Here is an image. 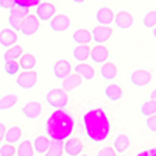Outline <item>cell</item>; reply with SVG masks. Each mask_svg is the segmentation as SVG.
<instances>
[{
  "label": "cell",
  "instance_id": "1",
  "mask_svg": "<svg viewBox=\"0 0 156 156\" xmlns=\"http://www.w3.org/2000/svg\"><path fill=\"white\" fill-rule=\"evenodd\" d=\"M83 128L87 139L94 144L105 142L111 134V120L103 108H92L83 115Z\"/></svg>",
  "mask_w": 156,
  "mask_h": 156
},
{
  "label": "cell",
  "instance_id": "2",
  "mask_svg": "<svg viewBox=\"0 0 156 156\" xmlns=\"http://www.w3.org/2000/svg\"><path fill=\"white\" fill-rule=\"evenodd\" d=\"M73 126H75V119L69 111L55 109L51 114H48L44 129H45V136L50 140H61L62 142L72 136Z\"/></svg>",
  "mask_w": 156,
  "mask_h": 156
},
{
  "label": "cell",
  "instance_id": "3",
  "mask_svg": "<svg viewBox=\"0 0 156 156\" xmlns=\"http://www.w3.org/2000/svg\"><path fill=\"white\" fill-rule=\"evenodd\" d=\"M45 101L50 108L53 109H64L69 103V95L66 90H62L61 87H53L45 94Z\"/></svg>",
  "mask_w": 156,
  "mask_h": 156
},
{
  "label": "cell",
  "instance_id": "4",
  "mask_svg": "<svg viewBox=\"0 0 156 156\" xmlns=\"http://www.w3.org/2000/svg\"><path fill=\"white\" fill-rule=\"evenodd\" d=\"M30 14V9H25V8H19V6H12L9 9V17H8V22H9V27L14 30V31H19L20 27H22V22L23 19Z\"/></svg>",
  "mask_w": 156,
  "mask_h": 156
},
{
  "label": "cell",
  "instance_id": "5",
  "mask_svg": "<svg viewBox=\"0 0 156 156\" xmlns=\"http://www.w3.org/2000/svg\"><path fill=\"white\" fill-rule=\"evenodd\" d=\"M37 72L36 70H25L22 73L17 75L16 78V84L20 87V89H25V90H28V89H33L36 84H37Z\"/></svg>",
  "mask_w": 156,
  "mask_h": 156
},
{
  "label": "cell",
  "instance_id": "6",
  "mask_svg": "<svg viewBox=\"0 0 156 156\" xmlns=\"http://www.w3.org/2000/svg\"><path fill=\"white\" fill-rule=\"evenodd\" d=\"M83 148H84V144L80 137H67L62 144V150L67 156H78L83 153Z\"/></svg>",
  "mask_w": 156,
  "mask_h": 156
},
{
  "label": "cell",
  "instance_id": "7",
  "mask_svg": "<svg viewBox=\"0 0 156 156\" xmlns=\"http://www.w3.org/2000/svg\"><path fill=\"white\" fill-rule=\"evenodd\" d=\"M55 14H56V6L51 2H41L36 6V12H34V16L39 19V22H41V20L47 22Z\"/></svg>",
  "mask_w": 156,
  "mask_h": 156
},
{
  "label": "cell",
  "instance_id": "8",
  "mask_svg": "<svg viewBox=\"0 0 156 156\" xmlns=\"http://www.w3.org/2000/svg\"><path fill=\"white\" fill-rule=\"evenodd\" d=\"M112 36V28L109 25H97V27L90 31V37H92V41H95L98 45L108 42Z\"/></svg>",
  "mask_w": 156,
  "mask_h": 156
},
{
  "label": "cell",
  "instance_id": "9",
  "mask_svg": "<svg viewBox=\"0 0 156 156\" xmlns=\"http://www.w3.org/2000/svg\"><path fill=\"white\" fill-rule=\"evenodd\" d=\"M39 27H41V22H39V19L34 16V14H28L27 17L23 19L22 22V27L19 31H22L23 36H33L39 31Z\"/></svg>",
  "mask_w": 156,
  "mask_h": 156
},
{
  "label": "cell",
  "instance_id": "10",
  "mask_svg": "<svg viewBox=\"0 0 156 156\" xmlns=\"http://www.w3.org/2000/svg\"><path fill=\"white\" fill-rule=\"evenodd\" d=\"M129 81H131L133 86L136 87H144L147 84H150L151 81V73L145 69H137L134 72H131V75H129Z\"/></svg>",
  "mask_w": 156,
  "mask_h": 156
},
{
  "label": "cell",
  "instance_id": "11",
  "mask_svg": "<svg viewBox=\"0 0 156 156\" xmlns=\"http://www.w3.org/2000/svg\"><path fill=\"white\" fill-rule=\"evenodd\" d=\"M22 114L25 115V119H30V120H36L39 119V115L42 114V105L39 101H27L25 105L22 106Z\"/></svg>",
  "mask_w": 156,
  "mask_h": 156
},
{
  "label": "cell",
  "instance_id": "12",
  "mask_svg": "<svg viewBox=\"0 0 156 156\" xmlns=\"http://www.w3.org/2000/svg\"><path fill=\"white\" fill-rule=\"evenodd\" d=\"M70 27V17L67 14H55L50 20V28L56 31V33H62L69 30Z\"/></svg>",
  "mask_w": 156,
  "mask_h": 156
},
{
  "label": "cell",
  "instance_id": "13",
  "mask_svg": "<svg viewBox=\"0 0 156 156\" xmlns=\"http://www.w3.org/2000/svg\"><path fill=\"white\" fill-rule=\"evenodd\" d=\"M72 64L69 59H59L55 62V66H53V75L56 80H64L67 75L72 73Z\"/></svg>",
  "mask_w": 156,
  "mask_h": 156
},
{
  "label": "cell",
  "instance_id": "14",
  "mask_svg": "<svg viewBox=\"0 0 156 156\" xmlns=\"http://www.w3.org/2000/svg\"><path fill=\"white\" fill-rule=\"evenodd\" d=\"M114 23H115L117 28L128 30V28L133 27L134 19L131 16V12H128V11H119L117 14H114Z\"/></svg>",
  "mask_w": 156,
  "mask_h": 156
},
{
  "label": "cell",
  "instance_id": "15",
  "mask_svg": "<svg viewBox=\"0 0 156 156\" xmlns=\"http://www.w3.org/2000/svg\"><path fill=\"white\" fill-rule=\"evenodd\" d=\"M89 58L92 59L95 64H103V62H106L108 58H109V50L105 45H95L94 48H90Z\"/></svg>",
  "mask_w": 156,
  "mask_h": 156
},
{
  "label": "cell",
  "instance_id": "16",
  "mask_svg": "<svg viewBox=\"0 0 156 156\" xmlns=\"http://www.w3.org/2000/svg\"><path fill=\"white\" fill-rule=\"evenodd\" d=\"M73 73H76L83 81H90V80H94V76H95V69L87 62H80L78 66H75Z\"/></svg>",
  "mask_w": 156,
  "mask_h": 156
},
{
  "label": "cell",
  "instance_id": "17",
  "mask_svg": "<svg viewBox=\"0 0 156 156\" xmlns=\"http://www.w3.org/2000/svg\"><path fill=\"white\" fill-rule=\"evenodd\" d=\"M17 42V33L12 30V28H3V30H0V45L2 47H12V45H16Z\"/></svg>",
  "mask_w": 156,
  "mask_h": 156
},
{
  "label": "cell",
  "instance_id": "18",
  "mask_svg": "<svg viewBox=\"0 0 156 156\" xmlns=\"http://www.w3.org/2000/svg\"><path fill=\"white\" fill-rule=\"evenodd\" d=\"M95 20L98 22V25H109L114 20V11L108 6H103L100 9H97L95 12Z\"/></svg>",
  "mask_w": 156,
  "mask_h": 156
},
{
  "label": "cell",
  "instance_id": "19",
  "mask_svg": "<svg viewBox=\"0 0 156 156\" xmlns=\"http://www.w3.org/2000/svg\"><path fill=\"white\" fill-rule=\"evenodd\" d=\"M103 94H105V97L109 100V101H119L122 97H123V89L115 84V83H111L105 87V90H103Z\"/></svg>",
  "mask_w": 156,
  "mask_h": 156
},
{
  "label": "cell",
  "instance_id": "20",
  "mask_svg": "<svg viewBox=\"0 0 156 156\" xmlns=\"http://www.w3.org/2000/svg\"><path fill=\"white\" fill-rule=\"evenodd\" d=\"M61 83H62V87H61L62 90H66V92H72V90H75L78 86L83 83V80L76 73H70V75H67L66 78H64V80H61Z\"/></svg>",
  "mask_w": 156,
  "mask_h": 156
},
{
  "label": "cell",
  "instance_id": "21",
  "mask_svg": "<svg viewBox=\"0 0 156 156\" xmlns=\"http://www.w3.org/2000/svg\"><path fill=\"white\" fill-rule=\"evenodd\" d=\"M72 39L73 42L78 44V45H89L92 37H90V31L86 30V28H80V30H75L72 33Z\"/></svg>",
  "mask_w": 156,
  "mask_h": 156
},
{
  "label": "cell",
  "instance_id": "22",
  "mask_svg": "<svg viewBox=\"0 0 156 156\" xmlns=\"http://www.w3.org/2000/svg\"><path fill=\"white\" fill-rule=\"evenodd\" d=\"M100 76L106 81H112L117 76V66L114 62H103V66L100 67Z\"/></svg>",
  "mask_w": 156,
  "mask_h": 156
},
{
  "label": "cell",
  "instance_id": "23",
  "mask_svg": "<svg viewBox=\"0 0 156 156\" xmlns=\"http://www.w3.org/2000/svg\"><path fill=\"white\" fill-rule=\"evenodd\" d=\"M129 137L126 136V134H119V136H115V139H114V142H112V148H114V151L115 153H125L128 148H129Z\"/></svg>",
  "mask_w": 156,
  "mask_h": 156
},
{
  "label": "cell",
  "instance_id": "24",
  "mask_svg": "<svg viewBox=\"0 0 156 156\" xmlns=\"http://www.w3.org/2000/svg\"><path fill=\"white\" fill-rule=\"evenodd\" d=\"M33 145V151H36L37 154H44L50 145V139L47 136H36L34 140L31 142Z\"/></svg>",
  "mask_w": 156,
  "mask_h": 156
},
{
  "label": "cell",
  "instance_id": "25",
  "mask_svg": "<svg viewBox=\"0 0 156 156\" xmlns=\"http://www.w3.org/2000/svg\"><path fill=\"white\" fill-rule=\"evenodd\" d=\"M37 64V58L33 53H23L19 58V67L25 70H33Z\"/></svg>",
  "mask_w": 156,
  "mask_h": 156
},
{
  "label": "cell",
  "instance_id": "26",
  "mask_svg": "<svg viewBox=\"0 0 156 156\" xmlns=\"http://www.w3.org/2000/svg\"><path fill=\"white\" fill-rule=\"evenodd\" d=\"M22 137V129L19 126H11L8 128L6 131H5V137L3 140H6V144H11V145H14L16 142H19Z\"/></svg>",
  "mask_w": 156,
  "mask_h": 156
},
{
  "label": "cell",
  "instance_id": "27",
  "mask_svg": "<svg viewBox=\"0 0 156 156\" xmlns=\"http://www.w3.org/2000/svg\"><path fill=\"white\" fill-rule=\"evenodd\" d=\"M19 101V97L16 94H6L0 98V111H6L16 106V103Z\"/></svg>",
  "mask_w": 156,
  "mask_h": 156
},
{
  "label": "cell",
  "instance_id": "28",
  "mask_svg": "<svg viewBox=\"0 0 156 156\" xmlns=\"http://www.w3.org/2000/svg\"><path fill=\"white\" fill-rule=\"evenodd\" d=\"M22 55H23V48L20 45H12V47H9L3 53V59H5V62H8V61H17Z\"/></svg>",
  "mask_w": 156,
  "mask_h": 156
},
{
  "label": "cell",
  "instance_id": "29",
  "mask_svg": "<svg viewBox=\"0 0 156 156\" xmlns=\"http://www.w3.org/2000/svg\"><path fill=\"white\" fill-rule=\"evenodd\" d=\"M89 53H90V47H89V45H78V47H75L73 51H72L73 58H75L76 61H80V62L87 61Z\"/></svg>",
  "mask_w": 156,
  "mask_h": 156
},
{
  "label": "cell",
  "instance_id": "30",
  "mask_svg": "<svg viewBox=\"0 0 156 156\" xmlns=\"http://www.w3.org/2000/svg\"><path fill=\"white\" fill-rule=\"evenodd\" d=\"M16 154L17 156H33L34 151H33V145H31V140H22L19 147L16 148Z\"/></svg>",
  "mask_w": 156,
  "mask_h": 156
},
{
  "label": "cell",
  "instance_id": "31",
  "mask_svg": "<svg viewBox=\"0 0 156 156\" xmlns=\"http://www.w3.org/2000/svg\"><path fill=\"white\" fill-rule=\"evenodd\" d=\"M44 156H62V142L61 140H50V145Z\"/></svg>",
  "mask_w": 156,
  "mask_h": 156
},
{
  "label": "cell",
  "instance_id": "32",
  "mask_svg": "<svg viewBox=\"0 0 156 156\" xmlns=\"http://www.w3.org/2000/svg\"><path fill=\"white\" fill-rule=\"evenodd\" d=\"M140 112H142V115H145V117L153 115L156 112V103H154V100H147L144 105L140 106Z\"/></svg>",
  "mask_w": 156,
  "mask_h": 156
},
{
  "label": "cell",
  "instance_id": "33",
  "mask_svg": "<svg viewBox=\"0 0 156 156\" xmlns=\"http://www.w3.org/2000/svg\"><path fill=\"white\" fill-rule=\"evenodd\" d=\"M154 25H156V11L151 9L144 16V27L145 28H154Z\"/></svg>",
  "mask_w": 156,
  "mask_h": 156
},
{
  "label": "cell",
  "instance_id": "34",
  "mask_svg": "<svg viewBox=\"0 0 156 156\" xmlns=\"http://www.w3.org/2000/svg\"><path fill=\"white\" fill-rule=\"evenodd\" d=\"M39 3H41V0H14V6L25 8V9H30L31 6H37Z\"/></svg>",
  "mask_w": 156,
  "mask_h": 156
},
{
  "label": "cell",
  "instance_id": "35",
  "mask_svg": "<svg viewBox=\"0 0 156 156\" xmlns=\"http://www.w3.org/2000/svg\"><path fill=\"white\" fill-rule=\"evenodd\" d=\"M19 62L17 61H8L5 62V72L6 75H17L19 73Z\"/></svg>",
  "mask_w": 156,
  "mask_h": 156
},
{
  "label": "cell",
  "instance_id": "36",
  "mask_svg": "<svg viewBox=\"0 0 156 156\" xmlns=\"http://www.w3.org/2000/svg\"><path fill=\"white\" fill-rule=\"evenodd\" d=\"M0 156H16V148L11 144H3L0 147Z\"/></svg>",
  "mask_w": 156,
  "mask_h": 156
},
{
  "label": "cell",
  "instance_id": "37",
  "mask_svg": "<svg viewBox=\"0 0 156 156\" xmlns=\"http://www.w3.org/2000/svg\"><path fill=\"white\" fill-rule=\"evenodd\" d=\"M145 123H147V128L150 129L151 133H154V131H156V115H154V114H153V115H148V117H147Z\"/></svg>",
  "mask_w": 156,
  "mask_h": 156
},
{
  "label": "cell",
  "instance_id": "38",
  "mask_svg": "<svg viewBox=\"0 0 156 156\" xmlns=\"http://www.w3.org/2000/svg\"><path fill=\"white\" fill-rule=\"evenodd\" d=\"M95 156H117V153L114 151V148H112V147H105V148L98 150Z\"/></svg>",
  "mask_w": 156,
  "mask_h": 156
},
{
  "label": "cell",
  "instance_id": "39",
  "mask_svg": "<svg viewBox=\"0 0 156 156\" xmlns=\"http://www.w3.org/2000/svg\"><path fill=\"white\" fill-rule=\"evenodd\" d=\"M136 156H156V148L151 147V148H147V150H142Z\"/></svg>",
  "mask_w": 156,
  "mask_h": 156
},
{
  "label": "cell",
  "instance_id": "40",
  "mask_svg": "<svg viewBox=\"0 0 156 156\" xmlns=\"http://www.w3.org/2000/svg\"><path fill=\"white\" fill-rule=\"evenodd\" d=\"M12 6H14V0H0V8L11 9Z\"/></svg>",
  "mask_w": 156,
  "mask_h": 156
},
{
  "label": "cell",
  "instance_id": "41",
  "mask_svg": "<svg viewBox=\"0 0 156 156\" xmlns=\"http://www.w3.org/2000/svg\"><path fill=\"white\" fill-rule=\"evenodd\" d=\"M5 131H6V126H5V123L0 122V142H2V140H3V137H5Z\"/></svg>",
  "mask_w": 156,
  "mask_h": 156
},
{
  "label": "cell",
  "instance_id": "42",
  "mask_svg": "<svg viewBox=\"0 0 156 156\" xmlns=\"http://www.w3.org/2000/svg\"><path fill=\"white\" fill-rule=\"evenodd\" d=\"M72 2L75 3V5H81V3H84L86 0H72Z\"/></svg>",
  "mask_w": 156,
  "mask_h": 156
},
{
  "label": "cell",
  "instance_id": "43",
  "mask_svg": "<svg viewBox=\"0 0 156 156\" xmlns=\"http://www.w3.org/2000/svg\"><path fill=\"white\" fill-rule=\"evenodd\" d=\"M154 95H156V90L153 89V90H151V94H150V100H154Z\"/></svg>",
  "mask_w": 156,
  "mask_h": 156
},
{
  "label": "cell",
  "instance_id": "44",
  "mask_svg": "<svg viewBox=\"0 0 156 156\" xmlns=\"http://www.w3.org/2000/svg\"><path fill=\"white\" fill-rule=\"evenodd\" d=\"M78 156H89V154H78Z\"/></svg>",
  "mask_w": 156,
  "mask_h": 156
},
{
  "label": "cell",
  "instance_id": "45",
  "mask_svg": "<svg viewBox=\"0 0 156 156\" xmlns=\"http://www.w3.org/2000/svg\"><path fill=\"white\" fill-rule=\"evenodd\" d=\"M45 2H53V0H45Z\"/></svg>",
  "mask_w": 156,
  "mask_h": 156
}]
</instances>
